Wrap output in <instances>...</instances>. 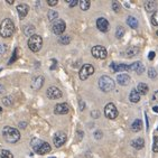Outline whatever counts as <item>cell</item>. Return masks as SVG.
I'll return each instance as SVG.
<instances>
[{"instance_id": "cell-43", "label": "cell", "mask_w": 158, "mask_h": 158, "mask_svg": "<svg viewBox=\"0 0 158 158\" xmlns=\"http://www.w3.org/2000/svg\"><path fill=\"white\" fill-rule=\"evenodd\" d=\"M152 99H154L156 102H158V91H156L155 93H154V95H152Z\"/></svg>"}, {"instance_id": "cell-3", "label": "cell", "mask_w": 158, "mask_h": 158, "mask_svg": "<svg viewBox=\"0 0 158 158\" xmlns=\"http://www.w3.org/2000/svg\"><path fill=\"white\" fill-rule=\"evenodd\" d=\"M14 33H15V25H14L11 19H3L1 25H0V36L3 38H8V37L12 36Z\"/></svg>"}, {"instance_id": "cell-35", "label": "cell", "mask_w": 158, "mask_h": 158, "mask_svg": "<svg viewBox=\"0 0 158 158\" xmlns=\"http://www.w3.org/2000/svg\"><path fill=\"white\" fill-rule=\"evenodd\" d=\"M148 76L150 79H155V77H157V72H156L152 67H150L148 70Z\"/></svg>"}, {"instance_id": "cell-11", "label": "cell", "mask_w": 158, "mask_h": 158, "mask_svg": "<svg viewBox=\"0 0 158 158\" xmlns=\"http://www.w3.org/2000/svg\"><path fill=\"white\" fill-rule=\"evenodd\" d=\"M47 97L48 99H52V100H56V99H60L62 98V91L56 86H51V88L47 89Z\"/></svg>"}, {"instance_id": "cell-26", "label": "cell", "mask_w": 158, "mask_h": 158, "mask_svg": "<svg viewBox=\"0 0 158 158\" xmlns=\"http://www.w3.org/2000/svg\"><path fill=\"white\" fill-rule=\"evenodd\" d=\"M70 42H71V37L69 35H63V36H61L58 38V43L62 44V45H69Z\"/></svg>"}, {"instance_id": "cell-41", "label": "cell", "mask_w": 158, "mask_h": 158, "mask_svg": "<svg viewBox=\"0 0 158 158\" xmlns=\"http://www.w3.org/2000/svg\"><path fill=\"white\" fill-rule=\"evenodd\" d=\"M95 136L94 137L97 138V139H100V138H102V132L101 131H95Z\"/></svg>"}, {"instance_id": "cell-22", "label": "cell", "mask_w": 158, "mask_h": 158, "mask_svg": "<svg viewBox=\"0 0 158 158\" xmlns=\"http://www.w3.org/2000/svg\"><path fill=\"white\" fill-rule=\"evenodd\" d=\"M148 90H149L148 85L145 84V83H139V84H138V86H137V90H136V91H137L138 93H139V94L145 95V94H147V93H148Z\"/></svg>"}, {"instance_id": "cell-39", "label": "cell", "mask_w": 158, "mask_h": 158, "mask_svg": "<svg viewBox=\"0 0 158 158\" xmlns=\"http://www.w3.org/2000/svg\"><path fill=\"white\" fill-rule=\"evenodd\" d=\"M6 49H7V47L3 44H0V55L1 54H3V53L6 52Z\"/></svg>"}, {"instance_id": "cell-9", "label": "cell", "mask_w": 158, "mask_h": 158, "mask_svg": "<svg viewBox=\"0 0 158 158\" xmlns=\"http://www.w3.org/2000/svg\"><path fill=\"white\" fill-rule=\"evenodd\" d=\"M65 28H66V25H65L64 20H62V19H57V20H55L53 23L52 29L55 35H62L65 31Z\"/></svg>"}, {"instance_id": "cell-19", "label": "cell", "mask_w": 158, "mask_h": 158, "mask_svg": "<svg viewBox=\"0 0 158 158\" xmlns=\"http://www.w3.org/2000/svg\"><path fill=\"white\" fill-rule=\"evenodd\" d=\"M131 146L139 150V149L143 148V146H145V141H143V138H137V139H135L131 141Z\"/></svg>"}, {"instance_id": "cell-27", "label": "cell", "mask_w": 158, "mask_h": 158, "mask_svg": "<svg viewBox=\"0 0 158 158\" xmlns=\"http://www.w3.org/2000/svg\"><path fill=\"white\" fill-rule=\"evenodd\" d=\"M90 5H91V2H90L89 0H81V1H80V7H81V9H82L83 11H86V10L90 8Z\"/></svg>"}, {"instance_id": "cell-5", "label": "cell", "mask_w": 158, "mask_h": 158, "mask_svg": "<svg viewBox=\"0 0 158 158\" xmlns=\"http://www.w3.org/2000/svg\"><path fill=\"white\" fill-rule=\"evenodd\" d=\"M42 45H43V40L40 35L34 34V35H31L29 37V40H28V47L31 48V52L34 53L38 52L42 48Z\"/></svg>"}, {"instance_id": "cell-25", "label": "cell", "mask_w": 158, "mask_h": 158, "mask_svg": "<svg viewBox=\"0 0 158 158\" xmlns=\"http://www.w3.org/2000/svg\"><path fill=\"white\" fill-rule=\"evenodd\" d=\"M43 84H44V77H43V76H38V77L35 80L34 88L36 89V90H40V89L43 86Z\"/></svg>"}, {"instance_id": "cell-31", "label": "cell", "mask_w": 158, "mask_h": 158, "mask_svg": "<svg viewBox=\"0 0 158 158\" xmlns=\"http://www.w3.org/2000/svg\"><path fill=\"white\" fill-rule=\"evenodd\" d=\"M123 35H125V29H123V27L119 26V27L117 28L116 36L118 37V38H122V36H123Z\"/></svg>"}, {"instance_id": "cell-23", "label": "cell", "mask_w": 158, "mask_h": 158, "mask_svg": "<svg viewBox=\"0 0 158 158\" xmlns=\"http://www.w3.org/2000/svg\"><path fill=\"white\" fill-rule=\"evenodd\" d=\"M141 129H143V122H141V120H139V119L135 120L132 126H131V130L134 131V132H138Z\"/></svg>"}, {"instance_id": "cell-32", "label": "cell", "mask_w": 158, "mask_h": 158, "mask_svg": "<svg viewBox=\"0 0 158 158\" xmlns=\"http://www.w3.org/2000/svg\"><path fill=\"white\" fill-rule=\"evenodd\" d=\"M152 24L154 26H158V11H155L152 16Z\"/></svg>"}, {"instance_id": "cell-33", "label": "cell", "mask_w": 158, "mask_h": 158, "mask_svg": "<svg viewBox=\"0 0 158 158\" xmlns=\"http://www.w3.org/2000/svg\"><path fill=\"white\" fill-rule=\"evenodd\" d=\"M18 52H19V49H18V48H16L15 51H14V54H12V57L10 58V61H9V63H8V64H12V63H14V62L16 61V60H17V58H18Z\"/></svg>"}, {"instance_id": "cell-50", "label": "cell", "mask_w": 158, "mask_h": 158, "mask_svg": "<svg viewBox=\"0 0 158 158\" xmlns=\"http://www.w3.org/2000/svg\"><path fill=\"white\" fill-rule=\"evenodd\" d=\"M157 130H158V127H157Z\"/></svg>"}, {"instance_id": "cell-13", "label": "cell", "mask_w": 158, "mask_h": 158, "mask_svg": "<svg viewBox=\"0 0 158 158\" xmlns=\"http://www.w3.org/2000/svg\"><path fill=\"white\" fill-rule=\"evenodd\" d=\"M70 111V106L67 103H58L55 106L54 112L56 114H66Z\"/></svg>"}, {"instance_id": "cell-34", "label": "cell", "mask_w": 158, "mask_h": 158, "mask_svg": "<svg viewBox=\"0 0 158 158\" xmlns=\"http://www.w3.org/2000/svg\"><path fill=\"white\" fill-rule=\"evenodd\" d=\"M2 103L5 104V106H11L12 104V99L10 97H5L2 98Z\"/></svg>"}, {"instance_id": "cell-46", "label": "cell", "mask_w": 158, "mask_h": 158, "mask_svg": "<svg viewBox=\"0 0 158 158\" xmlns=\"http://www.w3.org/2000/svg\"><path fill=\"white\" fill-rule=\"evenodd\" d=\"M152 111H154V112H158V106H154V108H152Z\"/></svg>"}, {"instance_id": "cell-7", "label": "cell", "mask_w": 158, "mask_h": 158, "mask_svg": "<svg viewBox=\"0 0 158 158\" xmlns=\"http://www.w3.org/2000/svg\"><path fill=\"white\" fill-rule=\"evenodd\" d=\"M91 53L95 58H98V60H104V58H106V56H108V52H106V47L100 46V45L92 47Z\"/></svg>"}, {"instance_id": "cell-4", "label": "cell", "mask_w": 158, "mask_h": 158, "mask_svg": "<svg viewBox=\"0 0 158 158\" xmlns=\"http://www.w3.org/2000/svg\"><path fill=\"white\" fill-rule=\"evenodd\" d=\"M99 88L101 91L103 92H110L114 89V81L110 76L103 75L99 79Z\"/></svg>"}, {"instance_id": "cell-10", "label": "cell", "mask_w": 158, "mask_h": 158, "mask_svg": "<svg viewBox=\"0 0 158 158\" xmlns=\"http://www.w3.org/2000/svg\"><path fill=\"white\" fill-rule=\"evenodd\" d=\"M66 135L64 134V132H56L54 135V138H53V143H54L55 147L60 148V147H62L64 143H66Z\"/></svg>"}, {"instance_id": "cell-30", "label": "cell", "mask_w": 158, "mask_h": 158, "mask_svg": "<svg viewBox=\"0 0 158 158\" xmlns=\"http://www.w3.org/2000/svg\"><path fill=\"white\" fill-rule=\"evenodd\" d=\"M0 157L1 158H14V156H12V154L9 152V150H1V152H0Z\"/></svg>"}, {"instance_id": "cell-8", "label": "cell", "mask_w": 158, "mask_h": 158, "mask_svg": "<svg viewBox=\"0 0 158 158\" xmlns=\"http://www.w3.org/2000/svg\"><path fill=\"white\" fill-rule=\"evenodd\" d=\"M104 114L108 119H116L118 117V110H117L116 106L113 103H108L104 106Z\"/></svg>"}, {"instance_id": "cell-20", "label": "cell", "mask_w": 158, "mask_h": 158, "mask_svg": "<svg viewBox=\"0 0 158 158\" xmlns=\"http://www.w3.org/2000/svg\"><path fill=\"white\" fill-rule=\"evenodd\" d=\"M156 8H157V2H156V1L149 0V1H146V2H145V9H146L148 12L156 11Z\"/></svg>"}, {"instance_id": "cell-45", "label": "cell", "mask_w": 158, "mask_h": 158, "mask_svg": "<svg viewBox=\"0 0 158 158\" xmlns=\"http://www.w3.org/2000/svg\"><path fill=\"white\" fill-rule=\"evenodd\" d=\"M5 91V89H3V86L1 84H0V94H1V93H2V92Z\"/></svg>"}, {"instance_id": "cell-47", "label": "cell", "mask_w": 158, "mask_h": 158, "mask_svg": "<svg viewBox=\"0 0 158 158\" xmlns=\"http://www.w3.org/2000/svg\"><path fill=\"white\" fill-rule=\"evenodd\" d=\"M25 127H26V125H25L24 122H21V123H20V128H21V129H24Z\"/></svg>"}, {"instance_id": "cell-24", "label": "cell", "mask_w": 158, "mask_h": 158, "mask_svg": "<svg viewBox=\"0 0 158 158\" xmlns=\"http://www.w3.org/2000/svg\"><path fill=\"white\" fill-rule=\"evenodd\" d=\"M127 24L130 26L131 28H137L138 27V21H137V19L135 18V17H132V16H129L127 18Z\"/></svg>"}, {"instance_id": "cell-29", "label": "cell", "mask_w": 158, "mask_h": 158, "mask_svg": "<svg viewBox=\"0 0 158 158\" xmlns=\"http://www.w3.org/2000/svg\"><path fill=\"white\" fill-rule=\"evenodd\" d=\"M57 18H58V14H57V11H55V10H53V9H51L48 11V19L51 21H53V20H57Z\"/></svg>"}, {"instance_id": "cell-40", "label": "cell", "mask_w": 158, "mask_h": 158, "mask_svg": "<svg viewBox=\"0 0 158 158\" xmlns=\"http://www.w3.org/2000/svg\"><path fill=\"white\" fill-rule=\"evenodd\" d=\"M57 0H48V1H47V3H48L49 6H56V5H57Z\"/></svg>"}, {"instance_id": "cell-48", "label": "cell", "mask_w": 158, "mask_h": 158, "mask_svg": "<svg viewBox=\"0 0 158 158\" xmlns=\"http://www.w3.org/2000/svg\"><path fill=\"white\" fill-rule=\"evenodd\" d=\"M156 34H157V36H158V31H157V33H156Z\"/></svg>"}, {"instance_id": "cell-18", "label": "cell", "mask_w": 158, "mask_h": 158, "mask_svg": "<svg viewBox=\"0 0 158 158\" xmlns=\"http://www.w3.org/2000/svg\"><path fill=\"white\" fill-rule=\"evenodd\" d=\"M138 53H139V48L136 47V46H131V47H129V48L126 51V57L131 58V57H134V56H136Z\"/></svg>"}, {"instance_id": "cell-6", "label": "cell", "mask_w": 158, "mask_h": 158, "mask_svg": "<svg viewBox=\"0 0 158 158\" xmlns=\"http://www.w3.org/2000/svg\"><path fill=\"white\" fill-rule=\"evenodd\" d=\"M93 73H94V67L92 66L91 64H84L81 67V70H80V79L82 81H85L86 79H89V76H91Z\"/></svg>"}, {"instance_id": "cell-28", "label": "cell", "mask_w": 158, "mask_h": 158, "mask_svg": "<svg viewBox=\"0 0 158 158\" xmlns=\"http://www.w3.org/2000/svg\"><path fill=\"white\" fill-rule=\"evenodd\" d=\"M34 31H35V27L34 26H31V25H28V26H25L24 28V33L27 35V36H31V35H34Z\"/></svg>"}, {"instance_id": "cell-37", "label": "cell", "mask_w": 158, "mask_h": 158, "mask_svg": "<svg viewBox=\"0 0 158 158\" xmlns=\"http://www.w3.org/2000/svg\"><path fill=\"white\" fill-rule=\"evenodd\" d=\"M152 150L154 152H158V136L154 138V145H152Z\"/></svg>"}, {"instance_id": "cell-2", "label": "cell", "mask_w": 158, "mask_h": 158, "mask_svg": "<svg viewBox=\"0 0 158 158\" xmlns=\"http://www.w3.org/2000/svg\"><path fill=\"white\" fill-rule=\"evenodd\" d=\"M2 136L5 138L6 141L10 143H16L20 139V134H19V131L17 129L12 127H9V126H7L2 129Z\"/></svg>"}, {"instance_id": "cell-36", "label": "cell", "mask_w": 158, "mask_h": 158, "mask_svg": "<svg viewBox=\"0 0 158 158\" xmlns=\"http://www.w3.org/2000/svg\"><path fill=\"white\" fill-rule=\"evenodd\" d=\"M120 3L118 2V1H112V9L114 12H119L120 11Z\"/></svg>"}, {"instance_id": "cell-44", "label": "cell", "mask_w": 158, "mask_h": 158, "mask_svg": "<svg viewBox=\"0 0 158 158\" xmlns=\"http://www.w3.org/2000/svg\"><path fill=\"white\" fill-rule=\"evenodd\" d=\"M92 116H94L93 118H98L99 117V112H95L94 111V112H92Z\"/></svg>"}, {"instance_id": "cell-12", "label": "cell", "mask_w": 158, "mask_h": 158, "mask_svg": "<svg viewBox=\"0 0 158 158\" xmlns=\"http://www.w3.org/2000/svg\"><path fill=\"white\" fill-rule=\"evenodd\" d=\"M97 27L102 33H106V31H109V27H110L109 21L106 20V18H103V17H101V18H99L97 20Z\"/></svg>"}, {"instance_id": "cell-17", "label": "cell", "mask_w": 158, "mask_h": 158, "mask_svg": "<svg viewBox=\"0 0 158 158\" xmlns=\"http://www.w3.org/2000/svg\"><path fill=\"white\" fill-rule=\"evenodd\" d=\"M130 81H131V79L128 74L123 73V74H119V75L117 76V82H118L120 85H123V86H126V85L129 84Z\"/></svg>"}, {"instance_id": "cell-16", "label": "cell", "mask_w": 158, "mask_h": 158, "mask_svg": "<svg viewBox=\"0 0 158 158\" xmlns=\"http://www.w3.org/2000/svg\"><path fill=\"white\" fill-rule=\"evenodd\" d=\"M110 67L112 69L113 72H126V71H130L129 70V65H126V64L111 63Z\"/></svg>"}, {"instance_id": "cell-49", "label": "cell", "mask_w": 158, "mask_h": 158, "mask_svg": "<svg viewBox=\"0 0 158 158\" xmlns=\"http://www.w3.org/2000/svg\"><path fill=\"white\" fill-rule=\"evenodd\" d=\"M51 158H55V157H51Z\"/></svg>"}, {"instance_id": "cell-21", "label": "cell", "mask_w": 158, "mask_h": 158, "mask_svg": "<svg viewBox=\"0 0 158 158\" xmlns=\"http://www.w3.org/2000/svg\"><path fill=\"white\" fill-rule=\"evenodd\" d=\"M129 100H130L132 103H137V102L140 101V94L135 90V89L130 92V94H129Z\"/></svg>"}, {"instance_id": "cell-42", "label": "cell", "mask_w": 158, "mask_h": 158, "mask_svg": "<svg viewBox=\"0 0 158 158\" xmlns=\"http://www.w3.org/2000/svg\"><path fill=\"white\" fill-rule=\"evenodd\" d=\"M155 52H150L149 53V55H148V58L149 60H150V61H152V60H154V58H155Z\"/></svg>"}, {"instance_id": "cell-38", "label": "cell", "mask_w": 158, "mask_h": 158, "mask_svg": "<svg viewBox=\"0 0 158 158\" xmlns=\"http://www.w3.org/2000/svg\"><path fill=\"white\" fill-rule=\"evenodd\" d=\"M67 2L70 3V7H75L77 3H79V1L77 0H73V1H70V0H66Z\"/></svg>"}, {"instance_id": "cell-1", "label": "cell", "mask_w": 158, "mask_h": 158, "mask_svg": "<svg viewBox=\"0 0 158 158\" xmlns=\"http://www.w3.org/2000/svg\"><path fill=\"white\" fill-rule=\"evenodd\" d=\"M31 148L35 150V152L40 154V155L48 154V152H51V149H52L48 143L43 141V140L38 139V138H33V139H31Z\"/></svg>"}, {"instance_id": "cell-15", "label": "cell", "mask_w": 158, "mask_h": 158, "mask_svg": "<svg viewBox=\"0 0 158 158\" xmlns=\"http://www.w3.org/2000/svg\"><path fill=\"white\" fill-rule=\"evenodd\" d=\"M17 11H18V15H19V19H23L27 16L28 11H29V7L26 5V3H20L17 6Z\"/></svg>"}, {"instance_id": "cell-14", "label": "cell", "mask_w": 158, "mask_h": 158, "mask_svg": "<svg viewBox=\"0 0 158 158\" xmlns=\"http://www.w3.org/2000/svg\"><path fill=\"white\" fill-rule=\"evenodd\" d=\"M129 70L132 71V72H136L137 74H143L145 72V66L143 65L141 62H135L131 65H129Z\"/></svg>"}]
</instances>
